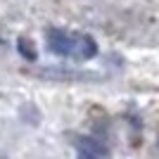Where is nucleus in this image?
Masks as SVG:
<instances>
[{
	"instance_id": "3",
	"label": "nucleus",
	"mask_w": 159,
	"mask_h": 159,
	"mask_svg": "<svg viewBox=\"0 0 159 159\" xmlns=\"http://www.w3.org/2000/svg\"><path fill=\"white\" fill-rule=\"evenodd\" d=\"M43 79H55V81H86V79H98L95 74H86V71H36Z\"/></svg>"
},
{
	"instance_id": "1",
	"label": "nucleus",
	"mask_w": 159,
	"mask_h": 159,
	"mask_svg": "<svg viewBox=\"0 0 159 159\" xmlns=\"http://www.w3.org/2000/svg\"><path fill=\"white\" fill-rule=\"evenodd\" d=\"M45 43L50 52L62 55V57H71V60H90L98 52L95 40L86 33H69L62 29H48Z\"/></svg>"
},
{
	"instance_id": "4",
	"label": "nucleus",
	"mask_w": 159,
	"mask_h": 159,
	"mask_svg": "<svg viewBox=\"0 0 159 159\" xmlns=\"http://www.w3.org/2000/svg\"><path fill=\"white\" fill-rule=\"evenodd\" d=\"M29 45H31V43H29L26 38H19V50L24 52V57H26V60H33V57H36V52H33Z\"/></svg>"
},
{
	"instance_id": "2",
	"label": "nucleus",
	"mask_w": 159,
	"mask_h": 159,
	"mask_svg": "<svg viewBox=\"0 0 159 159\" xmlns=\"http://www.w3.org/2000/svg\"><path fill=\"white\" fill-rule=\"evenodd\" d=\"M74 145H76V152L83 154V157H90V159L109 157V150H107V145H102V143H100V140H95V138L79 135V138L74 140Z\"/></svg>"
}]
</instances>
